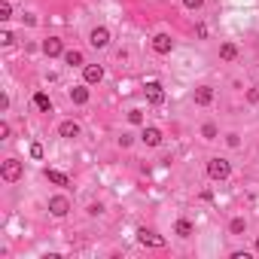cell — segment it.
Returning a JSON list of instances; mask_svg holds the SVG:
<instances>
[{"instance_id":"obj_1","label":"cell","mask_w":259,"mask_h":259,"mask_svg":"<svg viewBox=\"0 0 259 259\" xmlns=\"http://www.w3.org/2000/svg\"><path fill=\"white\" fill-rule=\"evenodd\" d=\"M207 174H211L214 180H226L232 174V165L226 159H211V162H207Z\"/></svg>"},{"instance_id":"obj_2","label":"cell","mask_w":259,"mask_h":259,"mask_svg":"<svg viewBox=\"0 0 259 259\" xmlns=\"http://www.w3.org/2000/svg\"><path fill=\"white\" fill-rule=\"evenodd\" d=\"M0 174H3V180H6V183H15V180L22 177V162H19V159H6V162H3V171H0Z\"/></svg>"},{"instance_id":"obj_3","label":"cell","mask_w":259,"mask_h":259,"mask_svg":"<svg viewBox=\"0 0 259 259\" xmlns=\"http://www.w3.org/2000/svg\"><path fill=\"white\" fill-rule=\"evenodd\" d=\"M137 241H141L144 247H165V238L149 232V229H137Z\"/></svg>"},{"instance_id":"obj_4","label":"cell","mask_w":259,"mask_h":259,"mask_svg":"<svg viewBox=\"0 0 259 259\" xmlns=\"http://www.w3.org/2000/svg\"><path fill=\"white\" fill-rule=\"evenodd\" d=\"M147 98H149V104H165V89H162V82L149 79V82H147Z\"/></svg>"},{"instance_id":"obj_5","label":"cell","mask_w":259,"mask_h":259,"mask_svg":"<svg viewBox=\"0 0 259 259\" xmlns=\"http://www.w3.org/2000/svg\"><path fill=\"white\" fill-rule=\"evenodd\" d=\"M49 211L55 214V217H64L67 211H71V201H67L64 195H52V198H49Z\"/></svg>"},{"instance_id":"obj_6","label":"cell","mask_w":259,"mask_h":259,"mask_svg":"<svg viewBox=\"0 0 259 259\" xmlns=\"http://www.w3.org/2000/svg\"><path fill=\"white\" fill-rule=\"evenodd\" d=\"M152 49L159 52V55H168V52L174 49V40H171L168 34H155V37H152Z\"/></svg>"},{"instance_id":"obj_7","label":"cell","mask_w":259,"mask_h":259,"mask_svg":"<svg viewBox=\"0 0 259 259\" xmlns=\"http://www.w3.org/2000/svg\"><path fill=\"white\" fill-rule=\"evenodd\" d=\"M89 43H92L95 49H104V46L110 43V31H107V28H95L92 37H89Z\"/></svg>"},{"instance_id":"obj_8","label":"cell","mask_w":259,"mask_h":259,"mask_svg":"<svg viewBox=\"0 0 259 259\" xmlns=\"http://www.w3.org/2000/svg\"><path fill=\"white\" fill-rule=\"evenodd\" d=\"M82 76H85V82H89V85H95V82L104 79V67H101V64H89V67L82 71Z\"/></svg>"},{"instance_id":"obj_9","label":"cell","mask_w":259,"mask_h":259,"mask_svg":"<svg viewBox=\"0 0 259 259\" xmlns=\"http://www.w3.org/2000/svg\"><path fill=\"white\" fill-rule=\"evenodd\" d=\"M43 52L49 58H55V55H64V46H61V40L58 37H49L46 43H43Z\"/></svg>"},{"instance_id":"obj_10","label":"cell","mask_w":259,"mask_h":259,"mask_svg":"<svg viewBox=\"0 0 259 259\" xmlns=\"http://www.w3.org/2000/svg\"><path fill=\"white\" fill-rule=\"evenodd\" d=\"M211 101H214V89H211V85H198V89H195V104H198V107H207Z\"/></svg>"},{"instance_id":"obj_11","label":"cell","mask_w":259,"mask_h":259,"mask_svg":"<svg viewBox=\"0 0 259 259\" xmlns=\"http://www.w3.org/2000/svg\"><path fill=\"white\" fill-rule=\"evenodd\" d=\"M141 141H144L147 147H159V144H162V131L149 125V128H144V134H141Z\"/></svg>"},{"instance_id":"obj_12","label":"cell","mask_w":259,"mask_h":259,"mask_svg":"<svg viewBox=\"0 0 259 259\" xmlns=\"http://www.w3.org/2000/svg\"><path fill=\"white\" fill-rule=\"evenodd\" d=\"M34 107H37L40 113H52V101H49V95L37 92V95H34Z\"/></svg>"},{"instance_id":"obj_13","label":"cell","mask_w":259,"mask_h":259,"mask_svg":"<svg viewBox=\"0 0 259 259\" xmlns=\"http://www.w3.org/2000/svg\"><path fill=\"white\" fill-rule=\"evenodd\" d=\"M220 58L235 61V58H238V46H235V43H222V46H220Z\"/></svg>"},{"instance_id":"obj_14","label":"cell","mask_w":259,"mask_h":259,"mask_svg":"<svg viewBox=\"0 0 259 259\" xmlns=\"http://www.w3.org/2000/svg\"><path fill=\"white\" fill-rule=\"evenodd\" d=\"M46 177H49V183H55V186H67V183H71V180H67V174H61V171H55V168H49Z\"/></svg>"},{"instance_id":"obj_15","label":"cell","mask_w":259,"mask_h":259,"mask_svg":"<svg viewBox=\"0 0 259 259\" xmlns=\"http://www.w3.org/2000/svg\"><path fill=\"white\" fill-rule=\"evenodd\" d=\"M71 101L74 104H85V101H89V89H85V85H76V89L71 92Z\"/></svg>"},{"instance_id":"obj_16","label":"cell","mask_w":259,"mask_h":259,"mask_svg":"<svg viewBox=\"0 0 259 259\" xmlns=\"http://www.w3.org/2000/svg\"><path fill=\"white\" fill-rule=\"evenodd\" d=\"M58 134H61V137H76V134H79V125H76V122H61Z\"/></svg>"},{"instance_id":"obj_17","label":"cell","mask_w":259,"mask_h":259,"mask_svg":"<svg viewBox=\"0 0 259 259\" xmlns=\"http://www.w3.org/2000/svg\"><path fill=\"white\" fill-rule=\"evenodd\" d=\"M64 61L71 64V67H79V64H82V52H76V49H71V52H64Z\"/></svg>"},{"instance_id":"obj_18","label":"cell","mask_w":259,"mask_h":259,"mask_svg":"<svg viewBox=\"0 0 259 259\" xmlns=\"http://www.w3.org/2000/svg\"><path fill=\"white\" fill-rule=\"evenodd\" d=\"M229 229H232V235H244V232H247V222H244V220H241V217H235Z\"/></svg>"},{"instance_id":"obj_19","label":"cell","mask_w":259,"mask_h":259,"mask_svg":"<svg viewBox=\"0 0 259 259\" xmlns=\"http://www.w3.org/2000/svg\"><path fill=\"white\" fill-rule=\"evenodd\" d=\"M177 235H180V238H189V235H192V222L180 220V222H177Z\"/></svg>"},{"instance_id":"obj_20","label":"cell","mask_w":259,"mask_h":259,"mask_svg":"<svg viewBox=\"0 0 259 259\" xmlns=\"http://www.w3.org/2000/svg\"><path fill=\"white\" fill-rule=\"evenodd\" d=\"M201 134L207 137V141H217V125H214V122H204V125H201Z\"/></svg>"},{"instance_id":"obj_21","label":"cell","mask_w":259,"mask_h":259,"mask_svg":"<svg viewBox=\"0 0 259 259\" xmlns=\"http://www.w3.org/2000/svg\"><path fill=\"white\" fill-rule=\"evenodd\" d=\"M6 19H12V6H9V0H3V3H0V22H6Z\"/></svg>"},{"instance_id":"obj_22","label":"cell","mask_w":259,"mask_h":259,"mask_svg":"<svg viewBox=\"0 0 259 259\" xmlns=\"http://www.w3.org/2000/svg\"><path fill=\"white\" fill-rule=\"evenodd\" d=\"M128 122H131V125H141V122H144V113H141V110H131V113H128Z\"/></svg>"},{"instance_id":"obj_23","label":"cell","mask_w":259,"mask_h":259,"mask_svg":"<svg viewBox=\"0 0 259 259\" xmlns=\"http://www.w3.org/2000/svg\"><path fill=\"white\" fill-rule=\"evenodd\" d=\"M31 155H34V159H43V147L40 144H31Z\"/></svg>"},{"instance_id":"obj_24","label":"cell","mask_w":259,"mask_h":259,"mask_svg":"<svg viewBox=\"0 0 259 259\" xmlns=\"http://www.w3.org/2000/svg\"><path fill=\"white\" fill-rule=\"evenodd\" d=\"M0 43L9 46V43H12V34H9V31H3V34H0Z\"/></svg>"},{"instance_id":"obj_25","label":"cell","mask_w":259,"mask_h":259,"mask_svg":"<svg viewBox=\"0 0 259 259\" xmlns=\"http://www.w3.org/2000/svg\"><path fill=\"white\" fill-rule=\"evenodd\" d=\"M183 3H186V6H189V9H198V6H201V3H204V0H183Z\"/></svg>"},{"instance_id":"obj_26","label":"cell","mask_w":259,"mask_h":259,"mask_svg":"<svg viewBox=\"0 0 259 259\" xmlns=\"http://www.w3.org/2000/svg\"><path fill=\"white\" fill-rule=\"evenodd\" d=\"M226 144H229V147H238V144H241V141H238V134H229V137H226Z\"/></svg>"},{"instance_id":"obj_27","label":"cell","mask_w":259,"mask_h":259,"mask_svg":"<svg viewBox=\"0 0 259 259\" xmlns=\"http://www.w3.org/2000/svg\"><path fill=\"white\" fill-rule=\"evenodd\" d=\"M256 250H259V238H256Z\"/></svg>"}]
</instances>
